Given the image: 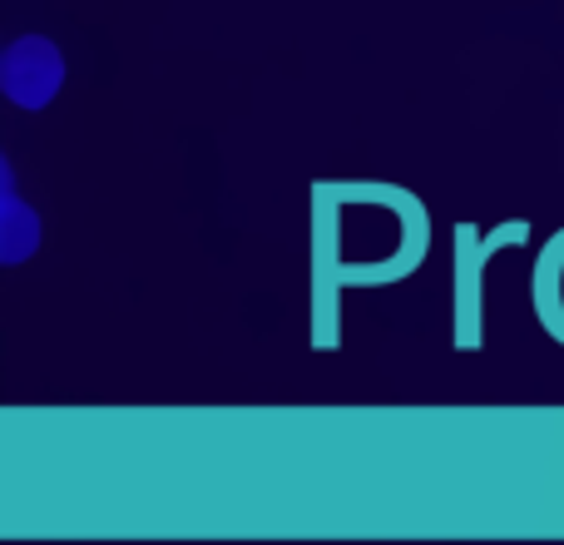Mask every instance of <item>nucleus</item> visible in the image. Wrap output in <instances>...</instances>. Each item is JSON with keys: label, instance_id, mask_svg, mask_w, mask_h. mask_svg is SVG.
I'll return each instance as SVG.
<instances>
[{"label": "nucleus", "instance_id": "f257e3e1", "mask_svg": "<svg viewBox=\"0 0 564 545\" xmlns=\"http://www.w3.org/2000/svg\"><path fill=\"white\" fill-rule=\"evenodd\" d=\"M59 79H65V60L45 35H25L0 55V89L20 109H45L55 99Z\"/></svg>", "mask_w": 564, "mask_h": 545}, {"label": "nucleus", "instance_id": "f03ea898", "mask_svg": "<svg viewBox=\"0 0 564 545\" xmlns=\"http://www.w3.org/2000/svg\"><path fill=\"white\" fill-rule=\"evenodd\" d=\"M0 218H6V244H0V254H6V264H20V258L40 244L35 214H30V209H20L15 199L6 194V214H0Z\"/></svg>", "mask_w": 564, "mask_h": 545}]
</instances>
